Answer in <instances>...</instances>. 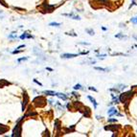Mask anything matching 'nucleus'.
<instances>
[{
  "instance_id": "obj_17",
  "label": "nucleus",
  "mask_w": 137,
  "mask_h": 137,
  "mask_svg": "<svg viewBox=\"0 0 137 137\" xmlns=\"http://www.w3.org/2000/svg\"><path fill=\"white\" fill-rule=\"evenodd\" d=\"M135 22H137V19H136V20H135Z\"/></svg>"
},
{
  "instance_id": "obj_19",
  "label": "nucleus",
  "mask_w": 137,
  "mask_h": 137,
  "mask_svg": "<svg viewBox=\"0 0 137 137\" xmlns=\"http://www.w3.org/2000/svg\"><path fill=\"white\" fill-rule=\"evenodd\" d=\"M136 47H137V46H136Z\"/></svg>"
},
{
  "instance_id": "obj_4",
  "label": "nucleus",
  "mask_w": 137,
  "mask_h": 137,
  "mask_svg": "<svg viewBox=\"0 0 137 137\" xmlns=\"http://www.w3.org/2000/svg\"><path fill=\"white\" fill-rule=\"evenodd\" d=\"M55 96H57V97H59V98L62 99V100H67V97L64 95V94H62V93H55Z\"/></svg>"
},
{
  "instance_id": "obj_16",
  "label": "nucleus",
  "mask_w": 137,
  "mask_h": 137,
  "mask_svg": "<svg viewBox=\"0 0 137 137\" xmlns=\"http://www.w3.org/2000/svg\"><path fill=\"white\" fill-rule=\"evenodd\" d=\"M89 89H90V90H94V91H97V89H95V88H93V87H89Z\"/></svg>"
},
{
  "instance_id": "obj_1",
  "label": "nucleus",
  "mask_w": 137,
  "mask_h": 137,
  "mask_svg": "<svg viewBox=\"0 0 137 137\" xmlns=\"http://www.w3.org/2000/svg\"><path fill=\"white\" fill-rule=\"evenodd\" d=\"M132 94H133V92H132V91H129V92L123 93L121 96H120V101H121L122 103H125V102L127 101V99H129L130 97H131Z\"/></svg>"
},
{
  "instance_id": "obj_6",
  "label": "nucleus",
  "mask_w": 137,
  "mask_h": 137,
  "mask_svg": "<svg viewBox=\"0 0 137 137\" xmlns=\"http://www.w3.org/2000/svg\"><path fill=\"white\" fill-rule=\"evenodd\" d=\"M88 99H89V100H90L91 102H92V103H93V105H94V106H95V107H97V106H98V103H96V100L94 98H92V97H91V96H88Z\"/></svg>"
},
{
  "instance_id": "obj_18",
  "label": "nucleus",
  "mask_w": 137,
  "mask_h": 137,
  "mask_svg": "<svg viewBox=\"0 0 137 137\" xmlns=\"http://www.w3.org/2000/svg\"><path fill=\"white\" fill-rule=\"evenodd\" d=\"M0 13H1V11H0Z\"/></svg>"
},
{
  "instance_id": "obj_5",
  "label": "nucleus",
  "mask_w": 137,
  "mask_h": 137,
  "mask_svg": "<svg viewBox=\"0 0 137 137\" xmlns=\"http://www.w3.org/2000/svg\"><path fill=\"white\" fill-rule=\"evenodd\" d=\"M113 114H117V110L115 108H110V110H108V115L112 116Z\"/></svg>"
},
{
  "instance_id": "obj_15",
  "label": "nucleus",
  "mask_w": 137,
  "mask_h": 137,
  "mask_svg": "<svg viewBox=\"0 0 137 137\" xmlns=\"http://www.w3.org/2000/svg\"><path fill=\"white\" fill-rule=\"evenodd\" d=\"M108 122H116V119H109Z\"/></svg>"
},
{
  "instance_id": "obj_11",
  "label": "nucleus",
  "mask_w": 137,
  "mask_h": 137,
  "mask_svg": "<svg viewBox=\"0 0 137 137\" xmlns=\"http://www.w3.org/2000/svg\"><path fill=\"white\" fill-rule=\"evenodd\" d=\"M116 37H120V39H127V36H123V35H116Z\"/></svg>"
},
{
  "instance_id": "obj_7",
  "label": "nucleus",
  "mask_w": 137,
  "mask_h": 137,
  "mask_svg": "<svg viewBox=\"0 0 137 137\" xmlns=\"http://www.w3.org/2000/svg\"><path fill=\"white\" fill-rule=\"evenodd\" d=\"M26 37H29V39H31V37H33V36H32L31 35H26V33L20 36V39H26Z\"/></svg>"
},
{
  "instance_id": "obj_14",
  "label": "nucleus",
  "mask_w": 137,
  "mask_h": 137,
  "mask_svg": "<svg viewBox=\"0 0 137 137\" xmlns=\"http://www.w3.org/2000/svg\"><path fill=\"white\" fill-rule=\"evenodd\" d=\"M27 60V58H23V59H20V60H18V62H20L21 60Z\"/></svg>"
},
{
  "instance_id": "obj_3",
  "label": "nucleus",
  "mask_w": 137,
  "mask_h": 137,
  "mask_svg": "<svg viewBox=\"0 0 137 137\" xmlns=\"http://www.w3.org/2000/svg\"><path fill=\"white\" fill-rule=\"evenodd\" d=\"M62 16H69V17H72L73 19H78V20H79V19H80V17H79V16H74V15H73V13H63V15H62Z\"/></svg>"
},
{
  "instance_id": "obj_2",
  "label": "nucleus",
  "mask_w": 137,
  "mask_h": 137,
  "mask_svg": "<svg viewBox=\"0 0 137 137\" xmlns=\"http://www.w3.org/2000/svg\"><path fill=\"white\" fill-rule=\"evenodd\" d=\"M75 57H78L77 54H63V55H62V59H71V58H75Z\"/></svg>"
},
{
  "instance_id": "obj_8",
  "label": "nucleus",
  "mask_w": 137,
  "mask_h": 137,
  "mask_svg": "<svg viewBox=\"0 0 137 137\" xmlns=\"http://www.w3.org/2000/svg\"><path fill=\"white\" fill-rule=\"evenodd\" d=\"M96 70H99V71H103V72H106V71H108L107 68H102V67H95Z\"/></svg>"
},
{
  "instance_id": "obj_9",
  "label": "nucleus",
  "mask_w": 137,
  "mask_h": 137,
  "mask_svg": "<svg viewBox=\"0 0 137 137\" xmlns=\"http://www.w3.org/2000/svg\"><path fill=\"white\" fill-rule=\"evenodd\" d=\"M44 93L47 94V95L55 96V92H54V91H44Z\"/></svg>"
},
{
  "instance_id": "obj_10",
  "label": "nucleus",
  "mask_w": 137,
  "mask_h": 137,
  "mask_svg": "<svg viewBox=\"0 0 137 137\" xmlns=\"http://www.w3.org/2000/svg\"><path fill=\"white\" fill-rule=\"evenodd\" d=\"M50 26H56V27H59V26H60V23H57V22H52V23H50Z\"/></svg>"
},
{
  "instance_id": "obj_12",
  "label": "nucleus",
  "mask_w": 137,
  "mask_h": 137,
  "mask_svg": "<svg viewBox=\"0 0 137 137\" xmlns=\"http://www.w3.org/2000/svg\"><path fill=\"white\" fill-rule=\"evenodd\" d=\"M86 32H88L89 33V35H94V31H92V30H90V29H86Z\"/></svg>"
},
{
  "instance_id": "obj_13",
  "label": "nucleus",
  "mask_w": 137,
  "mask_h": 137,
  "mask_svg": "<svg viewBox=\"0 0 137 137\" xmlns=\"http://www.w3.org/2000/svg\"><path fill=\"white\" fill-rule=\"evenodd\" d=\"M74 88H75V89H81L82 86H81V84H76V86H74Z\"/></svg>"
}]
</instances>
